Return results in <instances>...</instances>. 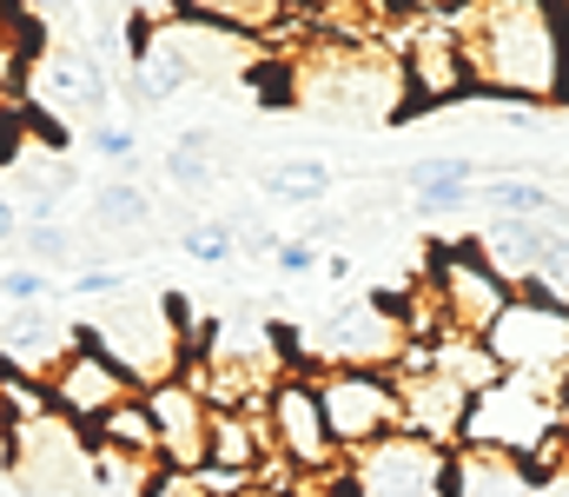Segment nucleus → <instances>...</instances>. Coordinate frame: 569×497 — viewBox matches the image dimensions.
Returning a JSON list of instances; mask_svg holds the SVG:
<instances>
[{
	"mask_svg": "<svg viewBox=\"0 0 569 497\" xmlns=\"http://www.w3.org/2000/svg\"><path fill=\"white\" fill-rule=\"evenodd\" d=\"M318 405H325V431H331L345 465L405 431L398 378L391 371H351V365L345 371H318Z\"/></svg>",
	"mask_w": 569,
	"mask_h": 497,
	"instance_id": "obj_5",
	"label": "nucleus"
},
{
	"mask_svg": "<svg viewBox=\"0 0 569 497\" xmlns=\"http://www.w3.org/2000/svg\"><path fill=\"white\" fill-rule=\"evenodd\" d=\"M259 186L272 199H325L331 192V166L325 160H272V166H259Z\"/></svg>",
	"mask_w": 569,
	"mask_h": 497,
	"instance_id": "obj_18",
	"label": "nucleus"
},
{
	"mask_svg": "<svg viewBox=\"0 0 569 497\" xmlns=\"http://www.w3.org/2000/svg\"><path fill=\"white\" fill-rule=\"evenodd\" d=\"M93 153H100V160H127L133 166V133H127V127H93Z\"/></svg>",
	"mask_w": 569,
	"mask_h": 497,
	"instance_id": "obj_26",
	"label": "nucleus"
},
{
	"mask_svg": "<svg viewBox=\"0 0 569 497\" xmlns=\"http://www.w3.org/2000/svg\"><path fill=\"white\" fill-rule=\"evenodd\" d=\"M20 246H27L33 259H47V266H67V259H73V239H67V232H60L53 219H27Z\"/></svg>",
	"mask_w": 569,
	"mask_h": 497,
	"instance_id": "obj_23",
	"label": "nucleus"
},
{
	"mask_svg": "<svg viewBox=\"0 0 569 497\" xmlns=\"http://www.w3.org/2000/svg\"><path fill=\"white\" fill-rule=\"evenodd\" d=\"M425 292L437 299V312H443V338H483L517 286L497 279V266L477 252V239H450V246L430 252Z\"/></svg>",
	"mask_w": 569,
	"mask_h": 497,
	"instance_id": "obj_6",
	"label": "nucleus"
},
{
	"mask_svg": "<svg viewBox=\"0 0 569 497\" xmlns=\"http://www.w3.org/2000/svg\"><path fill=\"white\" fill-rule=\"evenodd\" d=\"M563 411H557V391L550 378H497L490 391L470 398V418H463V445L457 451H490V458H510L530 471H543V458L563 445Z\"/></svg>",
	"mask_w": 569,
	"mask_h": 497,
	"instance_id": "obj_2",
	"label": "nucleus"
},
{
	"mask_svg": "<svg viewBox=\"0 0 569 497\" xmlns=\"http://www.w3.org/2000/svg\"><path fill=\"white\" fill-rule=\"evenodd\" d=\"M212 153H219L212 133H186V140L166 153V179L186 186V192H212V179H219V172H212Z\"/></svg>",
	"mask_w": 569,
	"mask_h": 497,
	"instance_id": "obj_20",
	"label": "nucleus"
},
{
	"mask_svg": "<svg viewBox=\"0 0 569 497\" xmlns=\"http://www.w3.org/2000/svg\"><path fill=\"white\" fill-rule=\"evenodd\" d=\"M437 458L443 451H430L418 438H385L378 451H365V458H351L358 471H365V497H405V491H430V478H437Z\"/></svg>",
	"mask_w": 569,
	"mask_h": 497,
	"instance_id": "obj_11",
	"label": "nucleus"
},
{
	"mask_svg": "<svg viewBox=\"0 0 569 497\" xmlns=\"http://www.w3.org/2000/svg\"><path fill=\"white\" fill-rule=\"evenodd\" d=\"M483 351L503 378H557L569 365V306L543 299L537 286H517L483 331Z\"/></svg>",
	"mask_w": 569,
	"mask_h": 497,
	"instance_id": "obj_3",
	"label": "nucleus"
},
{
	"mask_svg": "<svg viewBox=\"0 0 569 497\" xmlns=\"http://www.w3.org/2000/svg\"><path fill=\"white\" fill-rule=\"evenodd\" d=\"M405 497H430V491H405Z\"/></svg>",
	"mask_w": 569,
	"mask_h": 497,
	"instance_id": "obj_29",
	"label": "nucleus"
},
{
	"mask_svg": "<svg viewBox=\"0 0 569 497\" xmlns=\"http://www.w3.org/2000/svg\"><path fill=\"white\" fill-rule=\"evenodd\" d=\"M391 378H398L405 438H418L430 451H457L463 445V418H470V391L457 378H443L437 365H425V371H391Z\"/></svg>",
	"mask_w": 569,
	"mask_h": 497,
	"instance_id": "obj_10",
	"label": "nucleus"
},
{
	"mask_svg": "<svg viewBox=\"0 0 569 497\" xmlns=\"http://www.w3.org/2000/svg\"><path fill=\"white\" fill-rule=\"evenodd\" d=\"M266 431H272V458L284 471L305 478H331L345 471L331 431H325V405H318V371H279L266 391Z\"/></svg>",
	"mask_w": 569,
	"mask_h": 497,
	"instance_id": "obj_7",
	"label": "nucleus"
},
{
	"mask_svg": "<svg viewBox=\"0 0 569 497\" xmlns=\"http://www.w3.org/2000/svg\"><path fill=\"white\" fill-rule=\"evenodd\" d=\"M179 246H186L199 266H226L239 239H232V219H199V226H186V232H179Z\"/></svg>",
	"mask_w": 569,
	"mask_h": 497,
	"instance_id": "obj_22",
	"label": "nucleus"
},
{
	"mask_svg": "<svg viewBox=\"0 0 569 497\" xmlns=\"http://www.w3.org/2000/svg\"><path fill=\"white\" fill-rule=\"evenodd\" d=\"M272 259H279V272H311V266H318V246H311V239H279Z\"/></svg>",
	"mask_w": 569,
	"mask_h": 497,
	"instance_id": "obj_27",
	"label": "nucleus"
},
{
	"mask_svg": "<svg viewBox=\"0 0 569 497\" xmlns=\"http://www.w3.org/2000/svg\"><path fill=\"white\" fill-rule=\"evenodd\" d=\"M477 199H483L497 219H543V212H557V192H550L543 179H523V172H490V179L477 186Z\"/></svg>",
	"mask_w": 569,
	"mask_h": 497,
	"instance_id": "obj_16",
	"label": "nucleus"
},
{
	"mask_svg": "<svg viewBox=\"0 0 569 497\" xmlns=\"http://www.w3.org/2000/svg\"><path fill=\"white\" fill-rule=\"evenodd\" d=\"M0 299L40 306V299H47V272H40V266H7V272H0Z\"/></svg>",
	"mask_w": 569,
	"mask_h": 497,
	"instance_id": "obj_24",
	"label": "nucleus"
},
{
	"mask_svg": "<svg viewBox=\"0 0 569 497\" xmlns=\"http://www.w3.org/2000/svg\"><path fill=\"white\" fill-rule=\"evenodd\" d=\"M543 219H483V232H477V252L497 266V279H510V286H523L530 279V266H537V252H543Z\"/></svg>",
	"mask_w": 569,
	"mask_h": 497,
	"instance_id": "obj_13",
	"label": "nucleus"
},
{
	"mask_svg": "<svg viewBox=\"0 0 569 497\" xmlns=\"http://www.w3.org/2000/svg\"><path fill=\"white\" fill-rule=\"evenodd\" d=\"M483 497H497V491H483Z\"/></svg>",
	"mask_w": 569,
	"mask_h": 497,
	"instance_id": "obj_30",
	"label": "nucleus"
},
{
	"mask_svg": "<svg viewBox=\"0 0 569 497\" xmlns=\"http://www.w3.org/2000/svg\"><path fill=\"white\" fill-rule=\"evenodd\" d=\"M430 365H437L443 378H457L470 398H477V391H490V385L503 378V371H497V358L483 351V338H437V345H430Z\"/></svg>",
	"mask_w": 569,
	"mask_h": 497,
	"instance_id": "obj_17",
	"label": "nucleus"
},
{
	"mask_svg": "<svg viewBox=\"0 0 569 497\" xmlns=\"http://www.w3.org/2000/svg\"><path fill=\"white\" fill-rule=\"evenodd\" d=\"M87 445H93V451H113V458H127V465L166 471V465H159V425H152L146 398H127L120 411H107V418L87 431Z\"/></svg>",
	"mask_w": 569,
	"mask_h": 497,
	"instance_id": "obj_12",
	"label": "nucleus"
},
{
	"mask_svg": "<svg viewBox=\"0 0 569 497\" xmlns=\"http://www.w3.org/2000/svg\"><path fill=\"white\" fill-rule=\"evenodd\" d=\"M93 219H100L107 232L146 226V219H152V192H146V186H133V179H107V186L93 192Z\"/></svg>",
	"mask_w": 569,
	"mask_h": 497,
	"instance_id": "obj_19",
	"label": "nucleus"
},
{
	"mask_svg": "<svg viewBox=\"0 0 569 497\" xmlns=\"http://www.w3.org/2000/svg\"><path fill=\"white\" fill-rule=\"evenodd\" d=\"M523 286H537L543 299L569 306V226H550V232H543V252H537V266H530Z\"/></svg>",
	"mask_w": 569,
	"mask_h": 497,
	"instance_id": "obj_21",
	"label": "nucleus"
},
{
	"mask_svg": "<svg viewBox=\"0 0 569 497\" xmlns=\"http://www.w3.org/2000/svg\"><path fill=\"white\" fill-rule=\"evenodd\" d=\"M457 40L477 93L503 107L569 100V13L557 7H457Z\"/></svg>",
	"mask_w": 569,
	"mask_h": 497,
	"instance_id": "obj_1",
	"label": "nucleus"
},
{
	"mask_svg": "<svg viewBox=\"0 0 569 497\" xmlns=\"http://www.w3.org/2000/svg\"><path fill=\"white\" fill-rule=\"evenodd\" d=\"M405 186L418 192V212L425 219H443V212H457L477 192V166L470 160H411L405 166Z\"/></svg>",
	"mask_w": 569,
	"mask_h": 497,
	"instance_id": "obj_15",
	"label": "nucleus"
},
{
	"mask_svg": "<svg viewBox=\"0 0 569 497\" xmlns=\"http://www.w3.org/2000/svg\"><path fill=\"white\" fill-rule=\"evenodd\" d=\"M40 385H47L53 418H67L73 431H93L107 411H120L127 398H140V385H133V378H127V371H120V365H113V358L87 338V331L73 338V351H67V358H60Z\"/></svg>",
	"mask_w": 569,
	"mask_h": 497,
	"instance_id": "obj_8",
	"label": "nucleus"
},
{
	"mask_svg": "<svg viewBox=\"0 0 569 497\" xmlns=\"http://www.w3.org/2000/svg\"><path fill=\"white\" fill-rule=\"evenodd\" d=\"M40 87H47V100L67 107V113H100V107H107V73H100V60H87V53H47V60H40Z\"/></svg>",
	"mask_w": 569,
	"mask_h": 497,
	"instance_id": "obj_14",
	"label": "nucleus"
},
{
	"mask_svg": "<svg viewBox=\"0 0 569 497\" xmlns=\"http://www.w3.org/2000/svg\"><path fill=\"white\" fill-rule=\"evenodd\" d=\"M87 338L133 378V385H159V378H179L186 371V358H192V345H199V331L172 326V312H166V299H133V306H120L113 319H93Z\"/></svg>",
	"mask_w": 569,
	"mask_h": 497,
	"instance_id": "obj_4",
	"label": "nucleus"
},
{
	"mask_svg": "<svg viewBox=\"0 0 569 497\" xmlns=\"http://www.w3.org/2000/svg\"><path fill=\"white\" fill-rule=\"evenodd\" d=\"M73 292H80V299H107V292H127V272H113V266H87V272H73Z\"/></svg>",
	"mask_w": 569,
	"mask_h": 497,
	"instance_id": "obj_25",
	"label": "nucleus"
},
{
	"mask_svg": "<svg viewBox=\"0 0 569 497\" xmlns=\"http://www.w3.org/2000/svg\"><path fill=\"white\" fill-rule=\"evenodd\" d=\"M140 398H146V411H152V425H159V465H166L172 478H192V471L206 465L212 405L199 398L192 378H159V385H146Z\"/></svg>",
	"mask_w": 569,
	"mask_h": 497,
	"instance_id": "obj_9",
	"label": "nucleus"
},
{
	"mask_svg": "<svg viewBox=\"0 0 569 497\" xmlns=\"http://www.w3.org/2000/svg\"><path fill=\"white\" fill-rule=\"evenodd\" d=\"M20 232H27L20 206H13V199H0V246H20Z\"/></svg>",
	"mask_w": 569,
	"mask_h": 497,
	"instance_id": "obj_28",
	"label": "nucleus"
}]
</instances>
